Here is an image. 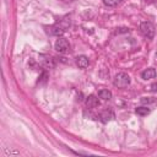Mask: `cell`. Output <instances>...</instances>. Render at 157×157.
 <instances>
[{"label": "cell", "mask_w": 157, "mask_h": 157, "mask_svg": "<svg viewBox=\"0 0 157 157\" xmlns=\"http://www.w3.org/2000/svg\"><path fill=\"white\" fill-rule=\"evenodd\" d=\"M129 85H130V76L128 74L119 73V74L115 75V77H114V86L123 89V87H126Z\"/></svg>", "instance_id": "obj_1"}, {"label": "cell", "mask_w": 157, "mask_h": 157, "mask_svg": "<svg viewBox=\"0 0 157 157\" xmlns=\"http://www.w3.org/2000/svg\"><path fill=\"white\" fill-rule=\"evenodd\" d=\"M140 31H141V33L144 34V36L146 38H149V39H152L155 37V26L151 24V22H147V21L141 22Z\"/></svg>", "instance_id": "obj_2"}, {"label": "cell", "mask_w": 157, "mask_h": 157, "mask_svg": "<svg viewBox=\"0 0 157 157\" xmlns=\"http://www.w3.org/2000/svg\"><path fill=\"white\" fill-rule=\"evenodd\" d=\"M54 47L61 54H66L70 52V44H69V42L65 38H58L55 44H54Z\"/></svg>", "instance_id": "obj_3"}, {"label": "cell", "mask_w": 157, "mask_h": 157, "mask_svg": "<svg viewBox=\"0 0 157 157\" xmlns=\"http://www.w3.org/2000/svg\"><path fill=\"white\" fill-rule=\"evenodd\" d=\"M141 77H142L144 80H151V79H155V77H156V70H155L154 68H149V69H146L145 71H142Z\"/></svg>", "instance_id": "obj_4"}, {"label": "cell", "mask_w": 157, "mask_h": 157, "mask_svg": "<svg viewBox=\"0 0 157 157\" xmlns=\"http://www.w3.org/2000/svg\"><path fill=\"white\" fill-rule=\"evenodd\" d=\"M76 64L77 66L81 68V69H86L89 66V58L85 57V55H80L76 58Z\"/></svg>", "instance_id": "obj_5"}, {"label": "cell", "mask_w": 157, "mask_h": 157, "mask_svg": "<svg viewBox=\"0 0 157 157\" xmlns=\"http://www.w3.org/2000/svg\"><path fill=\"white\" fill-rule=\"evenodd\" d=\"M114 118V113L112 112V110H104V112H102L101 113V119H102V121L103 123H107V121H109V120H112Z\"/></svg>", "instance_id": "obj_6"}, {"label": "cell", "mask_w": 157, "mask_h": 157, "mask_svg": "<svg viewBox=\"0 0 157 157\" xmlns=\"http://www.w3.org/2000/svg\"><path fill=\"white\" fill-rule=\"evenodd\" d=\"M87 107H90V108H95V107H98L100 106V102H98V98H96L95 96H90L89 98H87Z\"/></svg>", "instance_id": "obj_7"}, {"label": "cell", "mask_w": 157, "mask_h": 157, "mask_svg": "<svg viewBox=\"0 0 157 157\" xmlns=\"http://www.w3.org/2000/svg\"><path fill=\"white\" fill-rule=\"evenodd\" d=\"M98 96H100V98H102V100L108 101L112 98V92L108 91V90H101L100 92H98Z\"/></svg>", "instance_id": "obj_8"}, {"label": "cell", "mask_w": 157, "mask_h": 157, "mask_svg": "<svg viewBox=\"0 0 157 157\" xmlns=\"http://www.w3.org/2000/svg\"><path fill=\"white\" fill-rule=\"evenodd\" d=\"M50 33L54 34V36H61L64 33V28L59 27V26H53V27H50Z\"/></svg>", "instance_id": "obj_9"}, {"label": "cell", "mask_w": 157, "mask_h": 157, "mask_svg": "<svg viewBox=\"0 0 157 157\" xmlns=\"http://www.w3.org/2000/svg\"><path fill=\"white\" fill-rule=\"evenodd\" d=\"M136 113L139 115H147L150 113V109L147 107H139L136 108Z\"/></svg>", "instance_id": "obj_10"}, {"label": "cell", "mask_w": 157, "mask_h": 157, "mask_svg": "<svg viewBox=\"0 0 157 157\" xmlns=\"http://www.w3.org/2000/svg\"><path fill=\"white\" fill-rule=\"evenodd\" d=\"M121 0H103V3L106 6H115V5H118Z\"/></svg>", "instance_id": "obj_11"}, {"label": "cell", "mask_w": 157, "mask_h": 157, "mask_svg": "<svg viewBox=\"0 0 157 157\" xmlns=\"http://www.w3.org/2000/svg\"><path fill=\"white\" fill-rule=\"evenodd\" d=\"M150 91H152V92H157V82L152 84L150 86Z\"/></svg>", "instance_id": "obj_12"}, {"label": "cell", "mask_w": 157, "mask_h": 157, "mask_svg": "<svg viewBox=\"0 0 157 157\" xmlns=\"http://www.w3.org/2000/svg\"><path fill=\"white\" fill-rule=\"evenodd\" d=\"M156 59H157V53H156Z\"/></svg>", "instance_id": "obj_13"}]
</instances>
